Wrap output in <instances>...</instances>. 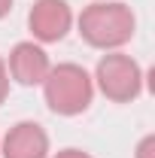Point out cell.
I'll return each mask as SVG.
<instances>
[{
    "instance_id": "6",
    "label": "cell",
    "mask_w": 155,
    "mask_h": 158,
    "mask_svg": "<svg viewBox=\"0 0 155 158\" xmlns=\"http://www.w3.org/2000/svg\"><path fill=\"white\" fill-rule=\"evenodd\" d=\"M3 158H49V134L40 122H15L0 140Z\"/></svg>"
},
{
    "instance_id": "7",
    "label": "cell",
    "mask_w": 155,
    "mask_h": 158,
    "mask_svg": "<svg viewBox=\"0 0 155 158\" xmlns=\"http://www.w3.org/2000/svg\"><path fill=\"white\" fill-rule=\"evenodd\" d=\"M134 158H155V134H146V137L137 143Z\"/></svg>"
},
{
    "instance_id": "9",
    "label": "cell",
    "mask_w": 155,
    "mask_h": 158,
    "mask_svg": "<svg viewBox=\"0 0 155 158\" xmlns=\"http://www.w3.org/2000/svg\"><path fill=\"white\" fill-rule=\"evenodd\" d=\"M52 158H91L85 149H76V146H67V149H61V152H55Z\"/></svg>"
},
{
    "instance_id": "8",
    "label": "cell",
    "mask_w": 155,
    "mask_h": 158,
    "mask_svg": "<svg viewBox=\"0 0 155 158\" xmlns=\"http://www.w3.org/2000/svg\"><path fill=\"white\" fill-rule=\"evenodd\" d=\"M6 94H9V73H6V61L0 58V103L6 100Z\"/></svg>"
},
{
    "instance_id": "2",
    "label": "cell",
    "mask_w": 155,
    "mask_h": 158,
    "mask_svg": "<svg viewBox=\"0 0 155 158\" xmlns=\"http://www.w3.org/2000/svg\"><path fill=\"white\" fill-rule=\"evenodd\" d=\"M43 98L55 116H79L94 100V79L82 64H52L49 76L43 79Z\"/></svg>"
},
{
    "instance_id": "10",
    "label": "cell",
    "mask_w": 155,
    "mask_h": 158,
    "mask_svg": "<svg viewBox=\"0 0 155 158\" xmlns=\"http://www.w3.org/2000/svg\"><path fill=\"white\" fill-rule=\"evenodd\" d=\"M9 9H12V0H0V21L9 15Z\"/></svg>"
},
{
    "instance_id": "4",
    "label": "cell",
    "mask_w": 155,
    "mask_h": 158,
    "mask_svg": "<svg viewBox=\"0 0 155 158\" xmlns=\"http://www.w3.org/2000/svg\"><path fill=\"white\" fill-rule=\"evenodd\" d=\"M73 27V9L67 0H34L31 12H27V31L34 43L49 46L61 43Z\"/></svg>"
},
{
    "instance_id": "1",
    "label": "cell",
    "mask_w": 155,
    "mask_h": 158,
    "mask_svg": "<svg viewBox=\"0 0 155 158\" xmlns=\"http://www.w3.org/2000/svg\"><path fill=\"white\" fill-rule=\"evenodd\" d=\"M73 21L79 27V37L100 52H119L125 43L134 40L137 31L134 9L122 0H94Z\"/></svg>"
},
{
    "instance_id": "5",
    "label": "cell",
    "mask_w": 155,
    "mask_h": 158,
    "mask_svg": "<svg viewBox=\"0 0 155 158\" xmlns=\"http://www.w3.org/2000/svg\"><path fill=\"white\" fill-rule=\"evenodd\" d=\"M52 70V61H49V52L34 43V40H21L12 46L9 58H6V73H9V82H19V85H43V79L49 76Z\"/></svg>"
},
{
    "instance_id": "3",
    "label": "cell",
    "mask_w": 155,
    "mask_h": 158,
    "mask_svg": "<svg viewBox=\"0 0 155 158\" xmlns=\"http://www.w3.org/2000/svg\"><path fill=\"white\" fill-rule=\"evenodd\" d=\"M94 91H100L113 103H131L143 91V70L125 52H107L94 67Z\"/></svg>"
}]
</instances>
